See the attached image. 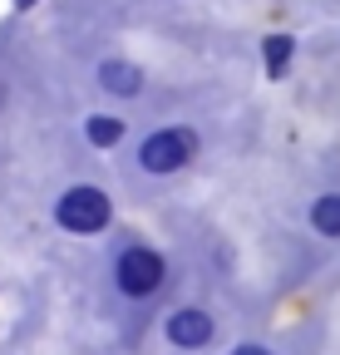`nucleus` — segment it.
<instances>
[{
    "instance_id": "f257e3e1",
    "label": "nucleus",
    "mask_w": 340,
    "mask_h": 355,
    "mask_svg": "<svg viewBox=\"0 0 340 355\" xmlns=\"http://www.w3.org/2000/svg\"><path fill=\"white\" fill-rule=\"evenodd\" d=\"M109 193L104 188H89V183H79V188H69L64 198H60V207H55V217H60V227L64 232H99V227H109Z\"/></svg>"
},
{
    "instance_id": "f03ea898",
    "label": "nucleus",
    "mask_w": 340,
    "mask_h": 355,
    "mask_svg": "<svg viewBox=\"0 0 340 355\" xmlns=\"http://www.w3.org/2000/svg\"><path fill=\"white\" fill-rule=\"evenodd\" d=\"M193 153H197V139H193L188 128H158V133H148V139H143L138 163H143L148 173H178V168L193 163Z\"/></svg>"
},
{
    "instance_id": "7ed1b4c3",
    "label": "nucleus",
    "mask_w": 340,
    "mask_h": 355,
    "mask_svg": "<svg viewBox=\"0 0 340 355\" xmlns=\"http://www.w3.org/2000/svg\"><path fill=\"white\" fill-rule=\"evenodd\" d=\"M118 291L123 296H153L158 286H163V277H168V266H163V257L158 252H148V247H129L118 257Z\"/></svg>"
},
{
    "instance_id": "20e7f679",
    "label": "nucleus",
    "mask_w": 340,
    "mask_h": 355,
    "mask_svg": "<svg viewBox=\"0 0 340 355\" xmlns=\"http://www.w3.org/2000/svg\"><path fill=\"white\" fill-rule=\"evenodd\" d=\"M168 340H173V345H188V350L207 345V340H212V316H207V311H197V306L173 311V316H168Z\"/></svg>"
},
{
    "instance_id": "39448f33",
    "label": "nucleus",
    "mask_w": 340,
    "mask_h": 355,
    "mask_svg": "<svg viewBox=\"0 0 340 355\" xmlns=\"http://www.w3.org/2000/svg\"><path fill=\"white\" fill-rule=\"evenodd\" d=\"M99 84L109 89V94L129 99V94H138V89H143V69L129 64V60H104V64H99Z\"/></svg>"
},
{
    "instance_id": "423d86ee",
    "label": "nucleus",
    "mask_w": 340,
    "mask_h": 355,
    "mask_svg": "<svg viewBox=\"0 0 340 355\" xmlns=\"http://www.w3.org/2000/svg\"><path fill=\"white\" fill-rule=\"evenodd\" d=\"M84 139H89L94 148H114L123 139V119L114 114H89V123H84Z\"/></svg>"
},
{
    "instance_id": "0eeeda50",
    "label": "nucleus",
    "mask_w": 340,
    "mask_h": 355,
    "mask_svg": "<svg viewBox=\"0 0 340 355\" xmlns=\"http://www.w3.org/2000/svg\"><path fill=\"white\" fill-rule=\"evenodd\" d=\"M311 227H316L321 237H340V193L316 198V207H311Z\"/></svg>"
},
{
    "instance_id": "6e6552de",
    "label": "nucleus",
    "mask_w": 340,
    "mask_h": 355,
    "mask_svg": "<svg viewBox=\"0 0 340 355\" xmlns=\"http://www.w3.org/2000/svg\"><path fill=\"white\" fill-rule=\"evenodd\" d=\"M262 50H267V74H271V79H281V74H286V64H291V55H296V40H291V35H267Z\"/></svg>"
},
{
    "instance_id": "1a4fd4ad",
    "label": "nucleus",
    "mask_w": 340,
    "mask_h": 355,
    "mask_svg": "<svg viewBox=\"0 0 340 355\" xmlns=\"http://www.w3.org/2000/svg\"><path fill=\"white\" fill-rule=\"evenodd\" d=\"M232 355H267V350H262V345H237Z\"/></svg>"
},
{
    "instance_id": "9d476101",
    "label": "nucleus",
    "mask_w": 340,
    "mask_h": 355,
    "mask_svg": "<svg viewBox=\"0 0 340 355\" xmlns=\"http://www.w3.org/2000/svg\"><path fill=\"white\" fill-rule=\"evenodd\" d=\"M30 6H39V0H15V10H30Z\"/></svg>"
}]
</instances>
